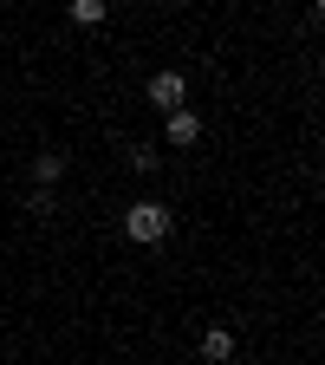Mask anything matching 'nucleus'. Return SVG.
I'll return each mask as SVG.
<instances>
[{
	"mask_svg": "<svg viewBox=\"0 0 325 365\" xmlns=\"http://www.w3.org/2000/svg\"><path fill=\"white\" fill-rule=\"evenodd\" d=\"M150 105L169 118V111H182L189 105V72H176V66H163L156 78H150Z\"/></svg>",
	"mask_w": 325,
	"mask_h": 365,
	"instance_id": "obj_2",
	"label": "nucleus"
},
{
	"mask_svg": "<svg viewBox=\"0 0 325 365\" xmlns=\"http://www.w3.org/2000/svg\"><path fill=\"white\" fill-rule=\"evenodd\" d=\"M202 359L208 365H228V359H235V327H208L202 333Z\"/></svg>",
	"mask_w": 325,
	"mask_h": 365,
	"instance_id": "obj_4",
	"label": "nucleus"
},
{
	"mask_svg": "<svg viewBox=\"0 0 325 365\" xmlns=\"http://www.w3.org/2000/svg\"><path fill=\"white\" fill-rule=\"evenodd\" d=\"M163 144H169V150H196V144H202V118H196L189 105L169 111V118H163Z\"/></svg>",
	"mask_w": 325,
	"mask_h": 365,
	"instance_id": "obj_3",
	"label": "nucleus"
},
{
	"mask_svg": "<svg viewBox=\"0 0 325 365\" xmlns=\"http://www.w3.org/2000/svg\"><path fill=\"white\" fill-rule=\"evenodd\" d=\"M169 228H176V209H169V202H156V196H137V202L124 209V242H137V248L169 242Z\"/></svg>",
	"mask_w": 325,
	"mask_h": 365,
	"instance_id": "obj_1",
	"label": "nucleus"
},
{
	"mask_svg": "<svg viewBox=\"0 0 325 365\" xmlns=\"http://www.w3.org/2000/svg\"><path fill=\"white\" fill-rule=\"evenodd\" d=\"M26 215H39V222L59 215V196H53V190H26Z\"/></svg>",
	"mask_w": 325,
	"mask_h": 365,
	"instance_id": "obj_8",
	"label": "nucleus"
},
{
	"mask_svg": "<svg viewBox=\"0 0 325 365\" xmlns=\"http://www.w3.org/2000/svg\"><path fill=\"white\" fill-rule=\"evenodd\" d=\"M124 163H130L137 176H156V170H163V157H156V144H130V150H124Z\"/></svg>",
	"mask_w": 325,
	"mask_h": 365,
	"instance_id": "obj_7",
	"label": "nucleus"
},
{
	"mask_svg": "<svg viewBox=\"0 0 325 365\" xmlns=\"http://www.w3.org/2000/svg\"><path fill=\"white\" fill-rule=\"evenodd\" d=\"M65 20H72V26H105V20H111V7H105V0H72Z\"/></svg>",
	"mask_w": 325,
	"mask_h": 365,
	"instance_id": "obj_6",
	"label": "nucleus"
},
{
	"mask_svg": "<svg viewBox=\"0 0 325 365\" xmlns=\"http://www.w3.org/2000/svg\"><path fill=\"white\" fill-rule=\"evenodd\" d=\"M59 176H65V150H39L33 157V190H53Z\"/></svg>",
	"mask_w": 325,
	"mask_h": 365,
	"instance_id": "obj_5",
	"label": "nucleus"
}]
</instances>
